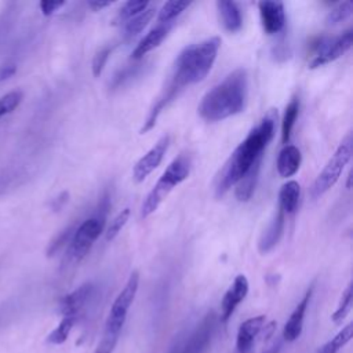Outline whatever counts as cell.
<instances>
[{
	"mask_svg": "<svg viewBox=\"0 0 353 353\" xmlns=\"http://www.w3.org/2000/svg\"><path fill=\"white\" fill-rule=\"evenodd\" d=\"M190 168L192 159L189 153H181L176 156L145 197L141 205V218H148L150 214H153L163 200L170 194V192L189 176Z\"/></svg>",
	"mask_w": 353,
	"mask_h": 353,
	"instance_id": "4",
	"label": "cell"
},
{
	"mask_svg": "<svg viewBox=\"0 0 353 353\" xmlns=\"http://www.w3.org/2000/svg\"><path fill=\"white\" fill-rule=\"evenodd\" d=\"M353 12V6L350 1L339 3L336 7H334L325 17L327 25H336L345 19H347Z\"/></svg>",
	"mask_w": 353,
	"mask_h": 353,
	"instance_id": "30",
	"label": "cell"
},
{
	"mask_svg": "<svg viewBox=\"0 0 353 353\" xmlns=\"http://www.w3.org/2000/svg\"><path fill=\"white\" fill-rule=\"evenodd\" d=\"M352 153H353V139H352V134H347L345 139L339 143V146L336 148L331 159L327 161L325 167L314 179L310 188L312 199L321 197L338 182L343 168L352 159Z\"/></svg>",
	"mask_w": 353,
	"mask_h": 353,
	"instance_id": "5",
	"label": "cell"
},
{
	"mask_svg": "<svg viewBox=\"0 0 353 353\" xmlns=\"http://www.w3.org/2000/svg\"><path fill=\"white\" fill-rule=\"evenodd\" d=\"M17 72V65L12 62H6L0 65V83L10 79L11 76H14V73Z\"/></svg>",
	"mask_w": 353,
	"mask_h": 353,
	"instance_id": "37",
	"label": "cell"
},
{
	"mask_svg": "<svg viewBox=\"0 0 353 353\" xmlns=\"http://www.w3.org/2000/svg\"><path fill=\"white\" fill-rule=\"evenodd\" d=\"M276 117L277 113L270 110L229 156L218 178V185L215 188L216 197H222L244 176L256 160L262 159L263 150L274 137Z\"/></svg>",
	"mask_w": 353,
	"mask_h": 353,
	"instance_id": "2",
	"label": "cell"
},
{
	"mask_svg": "<svg viewBox=\"0 0 353 353\" xmlns=\"http://www.w3.org/2000/svg\"><path fill=\"white\" fill-rule=\"evenodd\" d=\"M353 336V324L349 323L345 325L332 339L325 342L316 353H338Z\"/></svg>",
	"mask_w": 353,
	"mask_h": 353,
	"instance_id": "24",
	"label": "cell"
},
{
	"mask_svg": "<svg viewBox=\"0 0 353 353\" xmlns=\"http://www.w3.org/2000/svg\"><path fill=\"white\" fill-rule=\"evenodd\" d=\"M141 66H142V65H128V66L120 69V70L114 74V77H113V80H112V84H110L112 88H117V87L123 85L125 81H128V80H131L132 77H135V76L138 74Z\"/></svg>",
	"mask_w": 353,
	"mask_h": 353,
	"instance_id": "33",
	"label": "cell"
},
{
	"mask_svg": "<svg viewBox=\"0 0 353 353\" xmlns=\"http://www.w3.org/2000/svg\"><path fill=\"white\" fill-rule=\"evenodd\" d=\"M149 6L148 1H143V0H139V1H127L121 6V8L119 10L113 23L117 25V23H121V22H127L130 21L132 17H135L137 14H139L141 11H143L146 7Z\"/></svg>",
	"mask_w": 353,
	"mask_h": 353,
	"instance_id": "27",
	"label": "cell"
},
{
	"mask_svg": "<svg viewBox=\"0 0 353 353\" xmlns=\"http://www.w3.org/2000/svg\"><path fill=\"white\" fill-rule=\"evenodd\" d=\"M138 285H139V273L137 270H134L130 274L125 285L123 287V290L119 292V295L116 296V299L112 303L109 316L105 323L103 334H110V335H116V336L120 335V331L127 319L128 309L131 307L134 298L137 295Z\"/></svg>",
	"mask_w": 353,
	"mask_h": 353,
	"instance_id": "7",
	"label": "cell"
},
{
	"mask_svg": "<svg viewBox=\"0 0 353 353\" xmlns=\"http://www.w3.org/2000/svg\"><path fill=\"white\" fill-rule=\"evenodd\" d=\"M63 6H65V1H52V0H43L39 4L43 15H46V17L52 15L54 12H57Z\"/></svg>",
	"mask_w": 353,
	"mask_h": 353,
	"instance_id": "36",
	"label": "cell"
},
{
	"mask_svg": "<svg viewBox=\"0 0 353 353\" xmlns=\"http://www.w3.org/2000/svg\"><path fill=\"white\" fill-rule=\"evenodd\" d=\"M112 50H113V47L105 46V47H102V48L94 55L92 63H91V69H92L94 77H98V76L102 73V70H103V68H105V65H106V62H108V59H109V55L112 54Z\"/></svg>",
	"mask_w": 353,
	"mask_h": 353,
	"instance_id": "32",
	"label": "cell"
},
{
	"mask_svg": "<svg viewBox=\"0 0 353 353\" xmlns=\"http://www.w3.org/2000/svg\"><path fill=\"white\" fill-rule=\"evenodd\" d=\"M174 22L170 23H159L156 28L149 30V33L137 44V47L132 51V59H139L143 55H146L153 48L159 47L160 43L167 37L168 32L171 30Z\"/></svg>",
	"mask_w": 353,
	"mask_h": 353,
	"instance_id": "17",
	"label": "cell"
},
{
	"mask_svg": "<svg viewBox=\"0 0 353 353\" xmlns=\"http://www.w3.org/2000/svg\"><path fill=\"white\" fill-rule=\"evenodd\" d=\"M353 43V29H347L335 37H321L314 46V57L309 63L310 69L320 68L330 63L345 52H347Z\"/></svg>",
	"mask_w": 353,
	"mask_h": 353,
	"instance_id": "8",
	"label": "cell"
},
{
	"mask_svg": "<svg viewBox=\"0 0 353 353\" xmlns=\"http://www.w3.org/2000/svg\"><path fill=\"white\" fill-rule=\"evenodd\" d=\"M94 294V284L84 283L59 301V313L62 317H76L88 303Z\"/></svg>",
	"mask_w": 353,
	"mask_h": 353,
	"instance_id": "12",
	"label": "cell"
},
{
	"mask_svg": "<svg viewBox=\"0 0 353 353\" xmlns=\"http://www.w3.org/2000/svg\"><path fill=\"white\" fill-rule=\"evenodd\" d=\"M128 218H130V208H124L112 219L110 225L106 229V240L108 241H112L120 233V230L127 223Z\"/></svg>",
	"mask_w": 353,
	"mask_h": 353,
	"instance_id": "31",
	"label": "cell"
},
{
	"mask_svg": "<svg viewBox=\"0 0 353 353\" xmlns=\"http://www.w3.org/2000/svg\"><path fill=\"white\" fill-rule=\"evenodd\" d=\"M247 294H248V280L244 274H237L221 301V316H219L221 323L223 324L228 323L234 309L241 303V301L247 296Z\"/></svg>",
	"mask_w": 353,
	"mask_h": 353,
	"instance_id": "11",
	"label": "cell"
},
{
	"mask_svg": "<svg viewBox=\"0 0 353 353\" xmlns=\"http://www.w3.org/2000/svg\"><path fill=\"white\" fill-rule=\"evenodd\" d=\"M73 228L70 226V228H68V229H65V230H62L57 237H55V240L50 244V247H48V250H47V255H54L57 251H59L66 243H69V240H70V237H72V234H73Z\"/></svg>",
	"mask_w": 353,
	"mask_h": 353,
	"instance_id": "34",
	"label": "cell"
},
{
	"mask_svg": "<svg viewBox=\"0 0 353 353\" xmlns=\"http://www.w3.org/2000/svg\"><path fill=\"white\" fill-rule=\"evenodd\" d=\"M284 212L279 208L274 214L273 219L268 225V228L263 230L259 241H258V250L261 254H268L270 250L276 247V244L280 241V237L284 230Z\"/></svg>",
	"mask_w": 353,
	"mask_h": 353,
	"instance_id": "16",
	"label": "cell"
},
{
	"mask_svg": "<svg viewBox=\"0 0 353 353\" xmlns=\"http://www.w3.org/2000/svg\"><path fill=\"white\" fill-rule=\"evenodd\" d=\"M170 145V135H163L134 165L132 178L135 182H142L161 163Z\"/></svg>",
	"mask_w": 353,
	"mask_h": 353,
	"instance_id": "9",
	"label": "cell"
},
{
	"mask_svg": "<svg viewBox=\"0 0 353 353\" xmlns=\"http://www.w3.org/2000/svg\"><path fill=\"white\" fill-rule=\"evenodd\" d=\"M216 8L222 21L223 28L230 32L236 33L243 26V17L239 6L234 1H218Z\"/></svg>",
	"mask_w": 353,
	"mask_h": 353,
	"instance_id": "19",
	"label": "cell"
},
{
	"mask_svg": "<svg viewBox=\"0 0 353 353\" xmlns=\"http://www.w3.org/2000/svg\"><path fill=\"white\" fill-rule=\"evenodd\" d=\"M265 323H266V317L263 314L255 316L243 321L237 331L234 353H252L254 342L259 335V332L262 331Z\"/></svg>",
	"mask_w": 353,
	"mask_h": 353,
	"instance_id": "14",
	"label": "cell"
},
{
	"mask_svg": "<svg viewBox=\"0 0 353 353\" xmlns=\"http://www.w3.org/2000/svg\"><path fill=\"white\" fill-rule=\"evenodd\" d=\"M221 39L214 36L199 43L189 44L178 54L170 80L150 109L148 119L141 128V134H146L154 127L160 113L171 101L179 95L182 90H185V87L204 80L216 59Z\"/></svg>",
	"mask_w": 353,
	"mask_h": 353,
	"instance_id": "1",
	"label": "cell"
},
{
	"mask_svg": "<svg viewBox=\"0 0 353 353\" xmlns=\"http://www.w3.org/2000/svg\"><path fill=\"white\" fill-rule=\"evenodd\" d=\"M313 288H309L306 291V294L303 295V298L301 299V302L296 305V307L294 309V312L291 313L290 319L287 320V323L284 324L283 328V338L287 342H294L295 339H298L302 334L303 330V319H305V313L312 296Z\"/></svg>",
	"mask_w": 353,
	"mask_h": 353,
	"instance_id": "15",
	"label": "cell"
},
{
	"mask_svg": "<svg viewBox=\"0 0 353 353\" xmlns=\"http://www.w3.org/2000/svg\"><path fill=\"white\" fill-rule=\"evenodd\" d=\"M76 317H62V320L59 321V324L57 325V328H54L48 336H47V343L51 345H62L63 342H66V339L69 338L70 331L74 327L76 323Z\"/></svg>",
	"mask_w": 353,
	"mask_h": 353,
	"instance_id": "25",
	"label": "cell"
},
{
	"mask_svg": "<svg viewBox=\"0 0 353 353\" xmlns=\"http://www.w3.org/2000/svg\"><path fill=\"white\" fill-rule=\"evenodd\" d=\"M261 161L262 159L256 160L252 167L244 174V176L236 183V190H234V196L239 201H248L251 199V196L254 194L256 182H258V175H259V170H261Z\"/></svg>",
	"mask_w": 353,
	"mask_h": 353,
	"instance_id": "20",
	"label": "cell"
},
{
	"mask_svg": "<svg viewBox=\"0 0 353 353\" xmlns=\"http://www.w3.org/2000/svg\"><path fill=\"white\" fill-rule=\"evenodd\" d=\"M154 12H156V7L148 6L143 11H141L139 14L132 17L130 21H127L125 28H124L125 36L134 37L138 33H141L145 29V26L152 21V18L154 17Z\"/></svg>",
	"mask_w": 353,
	"mask_h": 353,
	"instance_id": "22",
	"label": "cell"
},
{
	"mask_svg": "<svg viewBox=\"0 0 353 353\" xmlns=\"http://www.w3.org/2000/svg\"><path fill=\"white\" fill-rule=\"evenodd\" d=\"M189 6H190V3H188V1H167V3H164L157 15L159 23L174 22V19L179 14H182V11H185Z\"/></svg>",
	"mask_w": 353,
	"mask_h": 353,
	"instance_id": "26",
	"label": "cell"
},
{
	"mask_svg": "<svg viewBox=\"0 0 353 353\" xmlns=\"http://www.w3.org/2000/svg\"><path fill=\"white\" fill-rule=\"evenodd\" d=\"M350 179H352V174L347 175V183H346V188H347V189H350Z\"/></svg>",
	"mask_w": 353,
	"mask_h": 353,
	"instance_id": "40",
	"label": "cell"
},
{
	"mask_svg": "<svg viewBox=\"0 0 353 353\" xmlns=\"http://www.w3.org/2000/svg\"><path fill=\"white\" fill-rule=\"evenodd\" d=\"M105 218L91 216L83 221L77 228H74L73 234L68 245V258L73 263H79L91 250L95 240L103 230Z\"/></svg>",
	"mask_w": 353,
	"mask_h": 353,
	"instance_id": "6",
	"label": "cell"
},
{
	"mask_svg": "<svg viewBox=\"0 0 353 353\" xmlns=\"http://www.w3.org/2000/svg\"><path fill=\"white\" fill-rule=\"evenodd\" d=\"M110 4H112V1H98V0H94V1H90V3H88V6H90L94 11H99V10H102V8H105V7L110 6Z\"/></svg>",
	"mask_w": 353,
	"mask_h": 353,
	"instance_id": "38",
	"label": "cell"
},
{
	"mask_svg": "<svg viewBox=\"0 0 353 353\" xmlns=\"http://www.w3.org/2000/svg\"><path fill=\"white\" fill-rule=\"evenodd\" d=\"M119 336L116 335H110V334H103L101 342L98 343L97 349L94 353H113L114 346L117 343Z\"/></svg>",
	"mask_w": 353,
	"mask_h": 353,
	"instance_id": "35",
	"label": "cell"
},
{
	"mask_svg": "<svg viewBox=\"0 0 353 353\" xmlns=\"http://www.w3.org/2000/svg\"><path fill=\"white\" fill-rule=\"evenodd\" d=\"M352 299H353V294H352V283H350V284H347V287L342 292L338 307L335 309V312L331 316V319L335 324L342 323V320L349 314V312L352 309Z\"/></svg>",
	"mask_w": 353,
	"mask_h": 353,
	"instance_id": "28",
	"label": "cell"
},
{
	"mask_svg": "<svg viewBox=\"0 0 353 353\" xmlns=\"http://www.w3.org/2000/svg\"><path fill=\"white\" fill-rule=\"evenodd\" d=\"M298 112H299V99L296 97H294L285 106V112H284L283 121H281V141L285 145L291 138V132H292Z\"/></svg>",
	"mask_w": 353,
	"mask_h": 353,
	"instance_id": "23",
	"label": "cell"
},
{
	"mask_svg": "<svg viewBox=\"0 0 353 353\" xmlns=\"http://www.w3.org/2000/svg\"><path fill=\"white\" fill-rule=\"evenodd\" d=\"M214 327H215V316L211 312L194 328V331L190 334L185 345L181 346L178 353H204L211 342Z\"/></svg>",
	"mask_w": 353,
	"mask_h": 353,
	"instance_id": "10",
	"label": "cell"
},
{
	"mask_svg": "<svg viewBox=\"0 0 353 353\" xmlns=\"http://www.w3.org/2000/svg\"><path fill=\"white\" fill-rule=\"evenodd\" d=\"M22 99H23V92L19 90L10 91L6 95L0 97V119L12 113L19 106Z\"/></svg>",
	"mask_w": 353,
	"mask_h": 353,
	"instance_id": "29",
	"label": "cell"
},
{
	"mask_svg": "<svg viewBox=\"0 0 353 353\" xmlns=\"http://www.w3.org/2000/svg\"><path fill=\"white\" fill-rule=\"evenodd\" d=\"M302 161L301 150L294 145H285L277 157V172L283 178L292 176L298 172Z\"/></svg>",
	"mask_w": 353,
	"mask_h": 353,
	"instance_id": "18",
	"label": "cell"
},
{
	"mask_svg": "<svg viewBox=\"0 0 353 353\" xmlns=\"http://www.w3.org/2000/svg\"><path fill=\"white\" fill-rule=\"evenodd\" d=\"M280 346H281V343H280V342H276V343H273L272 346L266 347L262 353H279V352H280Z\"/></svg>",
	"mask_w": 353,
	"mask_h": 353,
	"instance_id": "39",
	"label": "cell"
},
{
	"mask_svg": "<svg viewBox=\"0 0 353 353\" xmlns=\"http://www.w3.org/2000/svg\"><path fill=\"white\" fill-rule=\"evenodd\" d=\"M262 28L268 34L279 33L285 23L284 6L281 1L265 0L258 3Z\"/></svg>",
	"mask_w": 353,
	"mask_h": 353,
	"instance_id": "13",
	"label": "cell"
},
{
	"mask_svg": "<svg viewBox=\"0 0 353 353\" xmlns=\"http://www.w3.org/2000/svg\"><path fill=\"white\" fill-rule=\"evenodd\" d=\"M301 196V185L296 181L285 182L279 192V208L284 214L295 212Z\"/></svg>",
	"mask_w": 353,
	"mask_h": 353,
	"instance_id": "21",
	"label": "cell"
},
{
	"mask_svg": "<svg viewBox=\"0 0 353 353\" xmlns=\"http://www.w3.org/2000/svg\"><path fill=\"white\" fill-rule=\"evenodd\" d=\"M248 97V76L243 68L234 69L215 84L200 101L197 112L205 121H221L245 108Z\"/></svg>",
	"mask_w": 353,
	"mask_h": 353,
	"instance_id": "3",
	"label": "cell"
}]
</instances>
